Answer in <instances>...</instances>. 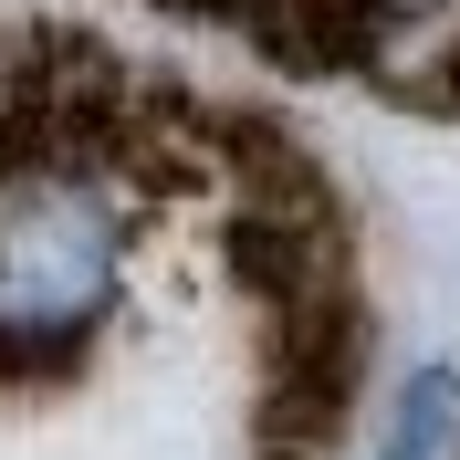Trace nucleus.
<instances>
[{
    "mask_svg": "<svg viewBox=\"0 0 460 460\" xmlns=\"http://www.w3.org/2000/svg\"><path fill=\"white\" fill-rule=\"evenodd\" d=\"M126 189L84 157L0 168V356H63L126 293Z\"/></svg>",
    "mask_w": 460,
    "mask_h": 460,
    "instance_id": "f257e3e1",
    "label": "nucleus"
},
{
    "mask_svg": "<svg viewBox=\"0 0 460 460\" xmlns=\"http://www.w3.org/2000/svg\"><path fill=\"white\" fill-rule=\"evenodd\" d=\"M367 460H460V367H419L387 387Z\"/></svg>",
    "mask_w": 460,
    "mask_h": 460,
    "instance_id": "f03ea898",
    "label": "nucleus"
}]
</instances>
